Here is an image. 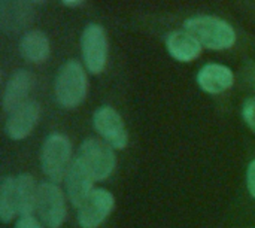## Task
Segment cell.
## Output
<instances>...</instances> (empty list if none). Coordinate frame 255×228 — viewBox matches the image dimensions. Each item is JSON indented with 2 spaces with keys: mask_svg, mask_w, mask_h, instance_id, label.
Wrapping results in <instances>:
<instances>
[{
  "mask_svg": "<svg viewBox=\"0 0 255 228\" xmlns=\"http://www.w3.org/2000/svg\"><path fill=\"white\" fill-rule=\"evenodd\" d=\"M185 31L197 39V42L209 49H229L236 42L235 28L224 19L212 15H199L188 18L184 24Z\"/></svg>",
  "mask_w": 255,
  "mask_h": 228,
  "instance_id": "cell-1",
  "label": "cell"
},
{
  "mask_svg": "<svg viewBox=\"0 0 255 228\" xmlns=\"http://www.w3.org/2000/svg\"><path fill=\"white\" fill-rule=\"evenodd\" d=\"M88 81L84 67L72 60L58 72L55 79V97L60 106L66 109L78 108L87 96Z\"/></svg>",
  "mask_w": 255,
  "mask_h": 228,
  "instance_id": "cell-2",
  "label": "cell"
},
{
  "mask_svg": "<svg viewBox=\"0 0 255 228\" xmlns=\"http://www.w3.org/2000/svg\"><path fill=\"white\" fill-rule=\"evenodd\" d=\"M72 145L70 140L63 134H51L42 148V169L43 173L54 182L58 184L66 179L67 170L72 164Z\"/></svg>",
  "mask_w": 255,
  "mask_h": 228,
  "instance_id": "cell-3",
  "label": "cell"
},
{
  "mask_svg": "<svg viewBox=\"0 0 255 228\" xmlns=\"http://www.w3.org/2000/svg\"><path fill=\"white\" fill-rule=\"evenodd\" d=\"M112 149L114 148L109 146L106 142L93 137L85 139L81 143L78 157L85 163L96 181L106 179L115 170L117 157Z\"/></svg>",
  "mask_w": 255,
  "mask_h": 228,
  "instance_id": "cell-4",
  "label": "cell"
},
{
  "mask_svg": "<svg viewBox=\"0 0 255 228\" xmlns=\"http://www.w3.org/2000/svg\"><path fill=\"white\" fill-rule=\"evenodd\" d=\"M36 212L48 228H58L64 223L67 215L64 194L54 182H43L37 187Z\"/></svg>",
  "mask_w": 255,
  "mask_h": 228,
  "instance_id": "cell-5",
  "label": "cell"
},
{
  "mask_svg": "<svg viewBox=\"0 0 255 228\" xmlns=\"http://www.w3.org/2000/svg\"><path fill=\"white\" fill-rule=\"evenodd\" d=\"M81 49L87 69L94 75L102 73L108 61V37L102 25L90 24L84 28Z\"/></svg>",
  "mask_w": 255,
  "mask_h": 228,
  "instance_id": "cell-6",
  "label": "cell"
},
{
  "mask_svg": "<svg viewBox=\"0 0 255 228\" xmlns=\"http://www.w3.org/2000/svg\"><path fill=\"white\" fill-rule=\"evenodd\" d=\"M94 128L114 149H124L128 143V133L120 114L111 106H102L94 112Z\"/></svg>",
  "mask_w": 255,
  "mask_h": 228,
  "instance_id": "cell-7",
  "label": "cell"
},
{
  "mask_svg": "<svg viewBox=\"0 0 255 228\" xmlns=\"http://www.w3.org/2000/svg\"><path fill=\"white\" fill-rule=\"evenodd\" d=\"M115 206L114 196L106 190H93L85 203L78 209V223L82 228L100 227Z\"/></svg>",
  "mask_w": 255,
  "mask_h": 228,
  "instance_id": "cell-8",
  "label": "cell"
},
{
  "mask_svg": "<svg viewBox=\"0 0 255 228\" xmlns=\"http://www.w3.org/2000/svg\"><path fill=\"white\" fill-rule=\"evenodd\" d=\"M64 181H66V191L70 203L76 209H79L85 203L88 196L93 193V184L96 179L90 172V169L78 155L73 158Z\"/></svg>",
  "mask_w": 255,
  "mask_h": 228,
  "instance_id": "cell-9",
  "label": "cell"
},
{
  "mask_svg": "<svg viewBox=\"0 0 255 228\" xmlns=\"http://www.w3.org/2000/svg\"><path fill=\"white\" fill-rule=\"evenodd\" d=\"M40 116V106L36 102H25L18 109L9 114L6 121V133L13 140L25 139L37 124Z\"/></svg>",
  "mask_w": 255,
  "mask_h": 228,
  "instance_id": "cell-10",
  "label": "cell"
},
{
  "mask_svg": "<svg viewBox=\"0 0 255 228\" xmlns=\"http://www.w3.org/2000/svg\"><path fill=\"white\" fill-rule=\"evenodd\" d=\"M34 78L27 70H18L15 72L10 79L6 84L4 93H3V109L6 112H13L21 105H24L33 88Z\"/></svg>",
  "mask_w": 255,
  "mask_h": 228,
  "instance_id": "cell-11",
  "label": "cell"
},
{
  "mask_svg": "<svg viewBox=\"0 0 255 228\" xmlns=\"http://www.w3.org/2000/svg\"><path fill=\"white\" fill-rule=\"evenodd\" d=\"M28 0H1L0 24L3 31H19L31 22V7Z\"/></svg>",
  "mask_w": 255,
  "mask_h": 228,
  "instance_id": "cell-12",
  "label": "cell"
},
{
  "mask_svg": "<svg viewBox=\"0 0 255 228\" xmlns=\"http://www.w3.org/2000/svg\"><path fill=\"white\" fill-rule=\"evenodd\" d=\"M197 82L203 91L209 94H221L233 85L235 76H233V72L227 66L206 64L199 72Z\"/></svg>",
  "mask_w": 255,
  "mask_h": 228,
  "instance_id": "cell-13",
  "label": "cell"
},
{
  "mask_svg": "<svg viewBox=\"0 0 255 228\" xmlns=\"http://www.w3.org/2000/svg\"><path fill=\"white\" fill-rule=\"evenodd\" d=\"M169 54L178 61H193L202 52V45L188 31H172L166 40Z\"/></svg>",
  "mask_w": 255,
  "mask_h": 228,
  "instance_id": "cell-14",
  "label": "cell"
},
{
  "mask_svg": "<svg viewBox=\"0 0 255 228\" xmlns=\"http://www.w3.org/2000/svg\"><path fill=\"white\" fill-rule=\"evenodd\" d=\"M19 51L27 61L40 64L49 57V40L45 33L39 30L28 31L22 36L19 42Z\"/></svg>",
  "mask_w": 255,
  "mask_h": 228,
  "instance_id": "cell-15",
  "label": "cell"
},
{
  "mask_svg": "<svg viewBox=\"0 0 255 228\" xmlns=\"http://www.w3.org/2000/svg\"><path fill=\"white\" fill-rule=\"evenodd\" d=\"M16 187V203H18V214L21 217H31L36 211V199H37V188L34 179L28 173H22L15 178Z\"/></svg>",
  "mask_w": 255,
  "mask_h": 228,
  "instance_id": "cell-16",
  "label": "cell"
},
{
  "mask_svg": "<svg viewBox=\"0 0 255 228\" xmlns=\"http://www.w3.org/2000/svg\"><path fill=\"white\" fill-rule=\"evenodd\" d=\"M18 214L16 203V187L15 179L6 176L0 182V220L3 223H9Z\"/></svg>",
  "mask_w": 255,
  "mask_h": 228,
  "instance_id": "cell-17",
  "label": "cell"
},
{
  "mask_svg": "<svg viewBox=\"0 0 255 228\" xmlns=\"http://www.w3.org/2000/svg\"><path fill=\"white\" fill-rule=\"evenodd\" d=\"M242 116L245 119V122L250 125V128L255 131V97L248 99L242 108Z\"/></svg>",
  "mask_w": 255,
  "mask_h": 228,
  "instance_id": "cell-18",
  "label": "cell"
},
{
  "mask_svg": "<svg viewBox=\"0 0 255 228\" xmlns=\"http://www.w3.org/2000/svg\"><path fill=\"white\" fill-rule=\"evenodd\" d=\"M15 228H43L33 217H21Z\"/></svg>",
  "mask_w": 255,
  "mask_h": 228,
  "instance_id": "cell-19",
  "label": "cell"
},
{
  "mask_svg": "<svg viewBox=\"0 0 255 228\" xmlns=\"http://www.w3.org/2000/svg\"><path fill=\"white\" fill-rule=\"evenodd\" d=\"M247 176H248V190H250L251 196L255 199V160L250 164Z\"/></svg>",
  "mask_w": 255,
  "mask_h": 228,
  "instance_id": "cell-20",
  "label": "cell"
},
{
  "mask_svg": "<svg viewBox=\"0 0 255 228\" xmlns=\"http://www.w3.org/2000/svg\"><path fill=\"white\" fill-rule=\"evenodd\" d=\"M64 4H67V6H76V4H79V3H82L84 0H61Z\"/></svg>",
  "mask_w": 255,
  "mask_h": 228,
  "instance_id": "cell-21",
  "label": "cell"
},
{
  "mask_svg": "<svg viewBox=\"0 0 255 228\" xmlns=\"http://www.w3.org/2000/svg\"><path fill=\"white\" fill-rule=\"evenodd\" d=\"M30 3H36V4H40V3H43L45 0H28Z\"/></svg>",
  "mask_w": 255,
  "mask_h": 228,
  "instance_id": "cell-22",
  "label": "cell"
}]
</instances>
